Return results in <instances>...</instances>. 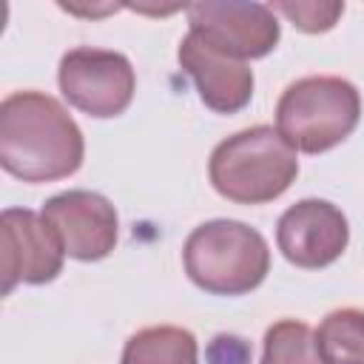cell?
Here are the masks:
<instances>
[{"label": "cell", "instance_id": "obj_2", "mask_svg": "<svg viewBox=\"0 0 364 364\" xmlns=\"http://www.w3.org/2000/svg\"><path fill=\"white\" fill-rule=\"evenodd\" d=\"M210 185L239 205H264L282 196L296 173V148L270 125L245 128L222 139L208 162Z\"/></svg>", "mask_w": 364, "mask_h": 364}, {"label": "cell", "instance_id": "obj_7", "mask_svg": "<svg viewBox=\"0 0 364 364\" xmlns=\"http://www.w3.org/2000/svg\"><path fill=\"white\" fill-rule=\"evenodd\" d=\"M185 11L193 34L236 60H259L279 43L276 11L264 3H193Z\"/></svg>", "mask_w": 364, "mask_h": 364}, {"label": "cell", "instance_id": "obj_8", "mask_svg": "<svg viewBox=\"0 0 364 364\" xmlns=\"http://www.w3.org/2000/svg\"><path fill=\"white\" fill-rule=\"evenodd\" d=\"M276 242L290 264L304 270L327 267L347 250V216L327 199H301L282 213Z\"/></svg>", "mask_w": 364, "mask_h": 364}, {"label": "cell", "instance_id": "obj_3", "mask_svg": "<svg viewBox=\"0 0 364 364\" xmlns=\"http://www.w3.org/2000/svg\"><path fill=\"white\" fill-rule=\"evenodd\" d=\"M182 262L188 279L205 293L242 296L264 282L270 250L256 228L233 219H213L188 236Z\"/></svg>", "mask_w": 364, "mask_h": 364}, {"label": "cell", "instance_id": "obj_13", "mask_svg": "<svg viewBox=\"0 0 364 364\" xmlns=\"http://www.w3.org/2000/svg\"><path fill=\"white\" fill-rule=\"evenodd\" d=\"M262 364H321L316 350V333L296 318H282L264 333Z\"/></svg>", "mask_w": 364, "mask_h": 364}, {"label": "cell", "instance_id": "obj_9", "mask_svg": "<svg viewBox=\"0 0 364 364\" xmlns=\"http://www.w3.org/2000/svg\"><path fill=\"white\" fill-rule=\"evenodd\" d=\"M57 233L65 256L100 262L117 245V210L94 191H65L51 196L40 213Z\"/></svg>", "mask_w": 364, "mask_h": 364}, {"label": "cell", "instance_id": "obj_6", "mask_svg": "<svg viewBox=\"0 0 364 364\" xmlns=\"http://www.w3.org/2000/svg\"><path fill=\"white\" fill-rule=\"evenodd\" d=\"M63 245L51 225L26 208H6L0 216V293L17 284H46L63 270Z\"/></svg>", "mask_w": 364, "mask_h": 364}, {"label": "cell", "instance_id": "obj_11", "mask_svg": "<svg viewBox=\"0 0 364 364\" xmlns=\"http://www.w3.org/2000/svg\"><path fill=\"white\" fill-rule=\"evenodd\" d=\"M122 364H199V347L185 327H145L125 341Z\"/></svg>", "mask_w": 364, "mask_h": 364}, {"label": "cell", "instance_id": "obj_1", "mask_svg": "<svg viewBox=\"0 0 364 364\" xmlns=\"http://www.w3.org/2000/svg\"><path fill=\"white\" fill-rule=\"evenodd\" d=\"M85 156L80 125L43 91H14L0 102V165L23 182L71 176Z\"/></svg>", "mask_w": 364, "mask_h": 364}, {"label": "cell", "instance_id": "obj_5", "mask_svg": "<svg viewBox=\"0 0 364 364\" xmlns=\"http://www.w3.org/2000/svg\"><path fill=\"white\" fill-rule=\"evenodd\" d=\"M60 91L82 114L119 117L136 91V77L125 54L108 48H71L60 60Z\"/></svg>", "mask_w": 364, "mask_h": 364}, {"label": "cell", "instance_id": "obj_12", "mask_svg": "<svg viewBox=\"0 0 364 364\" xmlns=\"http://www.w3.org/2000/svg\"><path fill=\"white\" fill-rule=\"evenodd\" d=\"M321 364H364V313L341 307L324 316L316 330Z\"/></svg>", "mask_w": 364, "mask_h": 364}, {"label": "cell", "instance_id": "obj_4", "mask_svg": "<svg viewBox=\"0 0 364 364\" xmlns=\"http://www.w3.org/2000/svg\"><path fill=\"white\" fill-rule=\"evenodd\" d=\"M361 117V97L341 77H301L276 105V131L304 154H324L344 142Z\"/></svg>", "mask_w": 364, "mask_h": 364}, {"label": "cell", "instance_id": "obj_10", "mask_svg": "<svg viewBox=\"0 0 364 364\" xmlns=\"http://www.w3.org/2000/svg\"><path fill=\"white\" fill-rule=\"evenodd\" d=\"M179 65L196 82L202 102L219 114H236L253 97V71L247 63L208 46L193 31L179 43Z\"/></svg>", "mask_w": 364, "mask_h": 364}, {"label": "cell", "instance_id": "obj_14", "mask_svg": "<svg viewBox=\"0 0 364 364\" xmlns=\"http://www.w3.org/2000/svg\"><path fill=\"white\" fill-rule=\"evenodd\" d=\"M270 9L284 14L296 28H301L307 34L330 31L338 23V17L344 14V3H276Z\"/></svg>", "mask_w": 364, "mask_h": 364}]
</instances>
